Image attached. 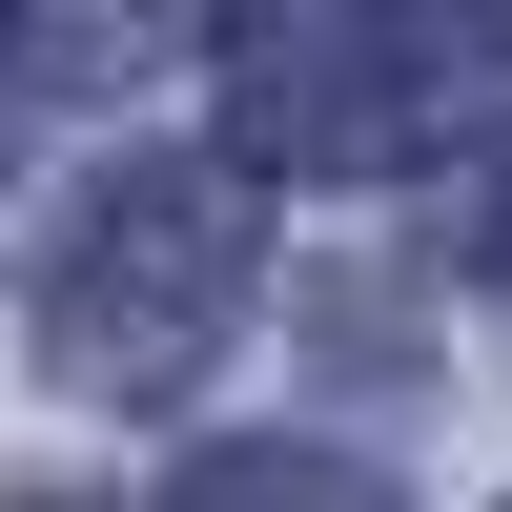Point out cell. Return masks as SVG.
<instances>
[{"mask_svg": "<svg viewBox=\"0 0 512 512\" xmlns=\"http://www.w3.org/2000/svg\"><path fill=\"white\" fill-rule=\"evenodd\" d=\"M226 287H246V205H226V164H123V185L62 226V267H41V328H62L82 390H164V369H205Z\"/></svg>", "mask_w": 512, "mask_h": 512, "instance_id": "cell-1", "label": "cell"}, {"mask_svg": "<svg viewBox=\"0 0 512 512\" xmlns=\"http://www.w3.org/2000/svg\"><path fill=\"white\" fill-rule=\"evenodd\" d=\"M431 226L472 246V267H512V123H492V144H472V164H451V185H431Z\"/></svg>", "mask_w": 512, "mask_h": 512, "instance_id": "cell-2", "label": "cell"}, {"mask_svg": "<svg viewBox=\"0 0 512 512\" xmlns=\"http://www.w3.org/2000/svg\"><path fill=\"white\" fill-rule=\"evenodd\" d=\"M512 0H369V41H410V62H431V41H492Z\"/></svg>", "mask_w": 512, "mask_h": 512, "instance_id": "cell-3", "label": "cell"}]
</instances>
